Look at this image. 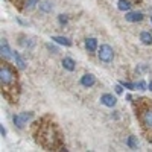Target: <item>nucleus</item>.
<instances>
[{"mask_svg": "<svg viewBox=\"0 0 152 152\" xmlns=\"http://www.w3.org/2000/svg\"><path fill=\"white\" fill-rule=\"evenodd\" d=\"M52 40L53 41H56L58 44H64V46H72V43H70V40L69 38H66V37H52Z\"/></svg>", "mask_w": 152, "mask_h": 152, "instance_id": "9b49d317", "label": "nucleus"}, {"mask_svg": "<svg viewBox=\"0 0 152 152\" xmlns=\"http://www.w3.org/2000/svg\"><path fill=\"white\" fill-rule=\"evenodd\" d=\"M85 47L88 52H94V50L97 49V40L96 38H87L85 40Z\"/></svg>", "mask_w": 152, "mask_h": 152, "instance_id": "1a4fd4ad", "label": "nucleus"}, {"mask_svg": "<svg viewBox=\"0 0 152 152\" xmlns=\"http://www.w3.org/2000/svg\"><path fill=\"white\" fill-rule=\"evenodd\" d=\"M140 40H142V43H145V44H152V34H149V32H142V34H140Z\"/></svg>", "mask_w": 152, "mask_h": 152, "instance_id": "f8f14e48", "label": "nucleus"}, {"mask_svg": "<svg viewBox=\"0 0 152 152\" xmlns=\"http://www.w3.org/2000/svg\"><path fill=\"white\" fill-rule=\"evenodd\" d=\"M47 47H49L50 50H52V52H58V49H56L55 46H52V44H47Z\"/></svg>", "mask_w": 152, "mask_h": 152, "instance_id": "393cba45", "label": "nucleus"}, {"mask_svg": "<svg viewBox=\"0 0 152 152\" xmlns=\"http://www.w3.org/2000/svg\"><path fill=\"white\" fill-rule=\"evenodd\" d=\"M0 81H2L3 94H6L8 90H14L15 88V76L8 66H2V69H0Z\"/></svg>", "mask_w": 152, "mask_h": 152, "instance_id": "f03ea898", "label": "nucleus"}, {"mask_svg": "<svg viewBox=\"0 0 152 152\" xmlns=\"http://www.w3.org/2000/svg\"><path fill=\"white\" fill-rule=\"evenodd\" d=\"M142 120L146 126L152 128V110H145L143 114H142Z\"/></svg>", "mask_w": 152, "mask_h": 152, "instance_id": "0eeeda50", "label": "nucleus"}, {"mask_svg": "<svg viewBox=\"0 0 152 152\" xmlns=\"http://www.w3.org/2000/svg\"><path fill=\"white\" fill-rule=\"evenodd\" d=\"M0 50H2V58L8 59L11 56V49H9V44L6 40H2V46H0Z\"/></svg>", "mask_w": 152, "mask_h": 152, "instance_id": "6e6552de", "label": "nucleus"}, {"mask_svg": "<svg viewBox=\"0 0 152 152\" xmlns=\"http://www.w3.org/2000/svg\"><path fill=\"white\" fill-rule=\"evenodd\" d=\"M125 17H126V20L131 21V23H137V21L143 20V14H142V12H128Z\"/></svg>", "mask_w": 152, "mask_h": 152, "instance_id": "423d86ee", "label": "nucleus"}, {"mask_svg": "<svg viewBox=\"0 0 152 152\" xmlns=\"http://www.w3.org/2000/svg\"><path fill=\"white\" fill-rule=\"evenodd\" d=\"M122 87H123L122 84H120V85H116V93H117V94H120V93H122Z\"/></svg>", "mask_w": 152, "mask_h": 152, "instance_id": "b1692460", "label": "nucleus"}, {"mask_svg": "<svg viewBox=\"0 0 152 152\" xmlns=\"http://www.w3.org/2000/svg\"><path fill=\"white\" fill-rule=\"evenodd\" d=\"M151 21H152V18H151Z\"/></svg>", "mask_w": 152, "mask_h": 152, "instance_id": "cd10ccee", "label": "nucleus"}, {"mask_svg": "<svg viewBox=\"0 0 152 152\" xmlns=\"http://www.w3.org/2000/svg\"><path fill=\"white\" fill-rule=\"evenodd\" d=\"M100 102H102L105 107H110V108H113L114 105L117 104V99L114 97L113 94H110V93H107V94H104L102 97H100Z\"/></svg>", "mask_w": 152, "mask_h": 152, "instance_id": "20e7f679", "label": "nucleus"}, {"mask_svg": "<svg viewBox=\"0 0 152 152\" xmlns=\"http://www.w3.org/2000/svg\"><path fill=\"white\" fill-rule=\"evenodd\" d=\"M148 87H149V90L152 91V82H149V85H148Z\"/></svg>", "mask_w": 152, "mask_h": 152, "instance_id": "bb28decb", "label": "nucleus"}, {"mask_svg": "<svg viewBox=\"0 0 152 152\" xmlns=\"http://www.w3.org/2000/svg\"><path fill=\"white\" fill-rule=\"evenodd\" d=\"M32 116H34L32 113H23V114H21V117L24 119V122H26V120H29V119H32Z\"/></svg>", "mask_w": 152, "mask_h": 152, "instance_id": "4be33fe9", "label": "nucleus"}, {"mask_svg": "<svg viewBox=\"0 0 152 152\" xmlns=\"http://www.w3.org/2000/svg\"><path fill=\"white\" fill-rule=\"evenodd\" d=\"M52 8H53V5L50 3V2H43V3H40V11H41V12H50V11H52Z\"/></svg>", "mask_w": 152, "mask_h": 152, "instance_id": "2eb2a0df", "label": "nucleus"}, {"mask_svg": "<svg viewBox=\"0 0 152 152\" xmlns=\"http://www.w3.org/2000/svg\"><path fill=\"white\" fill-rule=\"evenodd\" d=\"M135 88H138V90H146V84L143 81H140V82L135 84Z\"/></svg>", "mask_w": 152, "mask_h": 152, "instance_id": "412c9836", "label": "nucleus"}, {"mask_svg": "<svg viewBox=\"0 0 152 152\" xmlns=\"http://www.w3.org/2000/svg\"><path fill=\"white\" fill-rule=\"evenodd\" d=\"M0 132H2V137H5V135H6V131H5V128H3V126L0 128Z\"/></svg>", "mask_w": 152, "mask_h": 152, "instance_id": "a878e982", "label": "nucleus"}, {"mask_svg": "<svg viewBox=\"0 0 152 152\" xmlns=\"http://www.w3.org/2000/svg\"><path fill=\"white\" fill-rule=\"evenodd\" d=\"M14 58H15V64L18 66V69H21V70H23L24 67H26V62H24V59H23L17 52H14Z\"/></svg>", "mask_w": 152, "mask_h": 152, "instance_id": "ddd939ff", "label": "nucleus"}, {"mask_svg": "<svg viewBox=\"0 0 152 152\" xmlns=\"http://www.w3.org/2000/svg\"><path fill=\"white\" fill-rule=\"evenodd\" d=\"M119 9L120 11H129L131 9V3L128 2V0H119Z\"/></svg>", "mask_w": 152, "mask_h": 152, "instance_id": "4468645a", "label": "nucleus"}, {"mask_svg": "<svg viewBox=\"0 0 152 152\" xmlns=\"http://www.w3.org/2000/svg\"><path fill=\"white\" fill-rule=\"evenodd\" d=\"M11 2L14 3V5L17 6V8H20V9H21V3H26V2H24V0H11Z\"/></svg>", "mask_w": 152, "mask_h": 152, "instance_id": "5701e85b", "label": "nucleus"}, {"mask_svg": "<svg viewBox=\"0 0 152 152\" xmlns=\"http://www.w3.org/2000/svg\"><path fill=\"white\" fill-rule=\"evenodd\" d=\"M37 3H40V0H26V9H34Z\"/></svg>", "mask_w": 152, "mask_h": 152, "instance_id": "a211bd4d", "label": "nucleus"}, {"mask_svg": "<svg viewBox=\"0 0 152 152\" xmlns=\"http://www.w3.org/2000/svg\"><path fill=\"white\" fill-rule=\"evenodd\" d=\"M58 21H59V24H61V26H64V24H67L69 18H67V15H64V14H61V15L58 17Z\"/></svg>", "mask_w": 152, "mask_h": 152, "instance_id": "6ab92c4d", "label": "nucleus"}, {"mask_svg": "<svg viewBox=\"0 0 152 152\" xmlns=\"http://www.w3.org/2000/svg\"><path fill=\"white\" fill-rule=\"evenodd\" d=\"M97 55H99V59L100 61L105 62V64H108V62H111L113 58H114L113 47L108 46V44H102V46H100V49H99V52H97Z\"/></svg>", "mask_w": 152, "mask_h": 152, "instance_id": "7ed1b4c3", "label": "nucleus"}, {"mask_svg": "<svg viewBox=\"0 0 152 152\" xmlns=\"http://www.w3.org/2000/svg\"><path fill=\"white\" fill-rule=\"evenodd\" d=\"M62 66H64L66 70L73 72V70L76 69V62H75V59H72V58H64V59H62Z\"/></svg>", "mask_w": 152, "mask_h": 152, "instance_id": "9d476101", "label": "nucleus"}, {"mask_svg": "<svg viewBox=\"0 0 152 152\" xmlns=\"http://www.w3.org/2000/svg\"><path fill=\"white\" fill-rule=\"evenodd\" d=\"M125 88H129V90H135V84H131V82H125V81H122L120 82Z\"/></svg>", "mask_w": 152, "mask_h": 152, "instance_id": "aec40b11", "label": "nucleus"}, {"mask_svg": "<svg viewBox=\"0 0 152 152\" xmlns=\"http://www.w3.org/2000/svg\"><path fill=\"white\" fill-rule=\"evenodd\" d=\"M14 123L17 125V128H20V129H21L26 122H24V119H23L21 116H14Z\"/></svg>", "mask_w": 152, "mask_h": 152, "instance_id": "dca6fc26", "label": "nucleus"}, {"mask_svg": "<svg viewBox=\"0 0 152 152\" xmlns=\"http://www.w3.org/2000/svg\"><path fill=\"white\" fill-rule=\"evenodd\" d=\"M126 143H128V146H129L131 149H135L137 145H138V143H137V137H132V135L128 137V142H126Z\"/></svg>", "mask_w": 152, "mask_h": 152, "instance_id": "f3484780", "label": "nucleus"}, {"mask_svg": "<svg viewBox=\"0 0 152 152\" xmlns=\"http://www.w3.org/2000/svg\"><path fill=\"white\" fill-rule=\"evenodd\" d=\"M37 142L40 143L41 146L47 148V149H52L58 145V134L55 126L50 123L46 126H40V132H38V138Z\"/></svg>", "mask_w": 152, "mask_h": 152, "instance_id": "f257e3e1", "label": "nucleus"}, {"mask_svg": "<svg viewBox=\"0 0 152 152\" xmlns=\"http://www.w3.org/2000/svg\"><path fill=\"white\" fill-rule=\"evenodd\" d=\"M94 84H96V78H94L91 73H87V75H84L82 78H81V85H84V87H87V88L93 87Z\"/></svg>", "mask_w": 152, "mask_h": 152, "instance_id": "39448f33", "label": "nucleus"}]
</instances>
